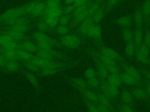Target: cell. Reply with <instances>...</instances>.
Listing matches in <instances>:
<instances>
[{
	"mask_svg": "<svg viewBox=\"0 0 150 112\" xmlns=\"http://www.w3.org/2000/svg\"><path fill=\"white\" fill-rule=\"evenodd\" d=\"M101 52L102 54L114 61L119 60L121 58V55L117 51L110 48H104L101 50Z\"/></svg>",
	"mask_w": 150,
	"mask_h": 112,
	"instance_id": "cell-13",
	"label": "cell"
},
{
	"mask_svg": "<svg viewBox=\"0 0 150 112\" xmlns=\"http://www.w3.org/2000/svg\"><path fill=\"white\" fill-rule=\"evenodd\" d=\"M96 75V71L93 69V68H88L87 70H86L85 72H84V76L87 78V79H90L93 77H95Z\"/></svg>",
	"mask_w": 150,
	"mask_h": 112,
	"instance_id": "cell-37",
	"label": "cell"
},
{
	"mask_svg": "<svg viewBox=\"0 0 150 112\" xmlns=\"http://www.w3.org/2000/svg\"><path fill=\"white\" fill-rule=\"evenodd\" d=\"M98 111H101V112H107L110 110V108L109 107L102 105L101 104H98Z\"/></svg>",
	"mask_w": 150,
	"mask_h": 112,
	"instance_id": "cell-42",
	"label": "cell"
},
{
	"mask_svg": "<svg viewBox=\"0 0 150 112\" xmlns=\"http://www.w3.org/2000/svg\"><path fill=\"white\" fill-rule=\"evenodd\" d=\"M63 14V9L60 5L46 6L44 16V19L50 27H54L57 23L59 18Z\"/></svg>",
	"mask_w": 150,
	"mask_h": 112,
	"instance_id": "cell-2",
	"label": "cell"
},
{
	"mask_svg": "<svg viewBox=\"0 0 150 112\" xmlns=\"http://www.w3.org/2000/svg\"><path fill=\"white\" fill-rule=\"evenodd\" d=\"M122 36L124 40L127 43L132 42L133 40L134 33L128 27H124L122 31Z\"/></svg>",
	"mask_w": 150,
	"mask_h": 112,
	"instance_id": "cell-22",
	"label": "cell"
},
{
	"mask_svg": "<svg viewBox=\"0 0 150 112\" xmlns=\"http://www.w3.org/2000/svg\"><path fill=\"white\" fill-rule=\"evenodd\" d=\"M122 0H108L107 6L109 8H112V7L114 6L115 5H117Z\"/></svg>",
	"mask_w": 150,
	"mask_h": 112,
	"instance_id": "cell-41",
	"label": "cell"
},
{
	"mask_svg": "<svg viewBox=\"0 0 150 112\" xmlns=\"http://www.w3.org/2000/svg\"><path fill=\"white\" fill-rule=\"evenodd\" d=\"M71 83L73 86L76 88L77 89L83 91L86 89L87 87V82L85 80L82 78H75L71 79Z\"/></svg>",
	"mask_w": 150,
	"mask_h": 112,
	"instance_id": "cell-16",
	"label": "cell"
},
{
	"mask_svg": "<svg viewBox=\"0 0 150 112\" xmlns=\"http://www.w3.org/2000/svg\"><path fill=\"white\" fill-rule=\"evenodd\" d=\"M97 71L98 75L102 78H106L108 75V69L100 61L97 64Z\"/></svg>",
	"mask_w": 150,
	"mask_h": 112,
	"instance_id": "cell-24",
	"label": "cell"
},
{
	"mask_svg": "<svg viewBox=\"0 0 150 112\" xmlns=\"http://www.w3.org/2000/svg\"><path fill=\"white\" fill-rule=\"evenodd\" d=\"M121 99L125 103H130L133 100V95L130 92L124 90L121 93Z\"/></svg>",
	"mask_w": 150,
	"mask_h": 112,
	"instance_id": "cell-30",
	"label": "cell"
},
{
	"mask_svg": "<svg viewBox=\"0 0 150 112\" xmlns=\"http://www.w3.org/2000/svg\"><path fill=\"white\" fill-rule=\"evenodd\" d=\"M25 75L26 79L30 82V83L32 85V86L33 88H35L36 89H39L40 86V83L38 78L34 74V72L27 71L25 72Z\"/></svg>",
	"mask_w": 150,
	"mask_h": 112,
	"instance_id": "cell-12",
	"label": "cell"
},
{
	"mask_svg": "<svg viewBox=\"0 0 150 112\" xmlns=\"http://www.w3.org/2000/svg\"><path fill=\"white\" fill-rule=\"evenodd\" d=\"M19 47L32 54L36 53L37 51L39 49V47L35 42H32L31 41L26 40H23L22 41Z\"/></svg>",
	"mask_w": 150,
	"mask_h": 112,
	"instance_id": "cell-11",
	"label": "cell"
},
{
	"mask_svg": "<svg viewBox=\"0 0 150 112\" xmlns=\"http://www.w3.org/2000/svg\"><path fill=\"white\" fill-rule=\"evenodd\" d=\"M87 34L91 37L99 38L101 36V28L98 25H93L88 30Z\"/></svg>",
	"mask_w": 150,
	"mask_h": 112,
	"instance_id": "cell-21",
	"label": "cell"
},
{
	"mask_svg": "<svg viewBox=\"0 0 150 112\" xmlns=\"http://www.w3.org/2000/svg\"><path fill=\"white\" fill-rule=\"evenodd\" d=\"M120 77V79H121L122 82L125 83L126 85H134L138 81V80H137L132 76H130L126 72H124V73L121 74Z\"/></svg>",
	"mask_w": 150,
	"mask_h": 112,
	"instance_id": "cell-19",
	"label": "cell"
},
{
	"mask_svg": "<svg viewBox=\"0 0 150 112\" xmlns=\"http://www.w3.org/2000/svg\"><path fill=\"white\" fill-rule=\"evenodd\" d=\"M98 102H99V104L111 107L110 102L109 101L108 96L105 93H100L98 95Z\"/></svg>",
	"mask_w": 150,
	"mask_h": 112,
	"instance_id": "cell-29",
	"label": "cell"
},
{
	"mask_svg": "<svg viewBox=\"0 0 150 112\" xmlns=\"http://www.w3.org/2000/svg\"><path fill=\"white\" fill-rule=\"evenodd\" d=\"M64 2L66 5H71V4H73L74 0H64Z\"/></svg>",
	"mask_w": 150,
	"mask_h": 112,
	"instance_id": "cell-46",
	"label": "cell"
},
{
	"mask_svg": "<svg viewBox=\"0 0 150 112\" xmlns=\"http://www.w3.org/2000/svg\"><path fill=\"white\" fill-rule=\"evenodd\" d=\"M3 69L9 72H19L21 70V64L20 61L16 60H8L5 62Z\"/></svg>",
	"mask_w": 150,
	"mask_h": 112,
	"instance_id": "cell-10",
	"label": "cell"
},
{
	"mask_svg": "<svg viewBox=\"0 0 150 112\" xmlns=\"http://www.w3.org/2000/svg\"><path fill=\"white\" fill-rule=\"evenodd\" d=\"M107 77H108L107 78L108 83L109 85L117 88L121 85V83L122 82L120 76H118L117 74H112V75H109Z\"/></svg>",
	"mask_w": 150,
	"mask_h": 112,
	"instance_id": "cell-18",
	"label": "cell"
},
{
	"mask_svg": "<svg viewBox=\"0 0 150 112\" xmlns=\"http://www.w3.org/2000/svg\"><path fill=\"white\" fill-rule=\"evenodd\" d=\"M89 1H93V0H89Z\"/></svg>",
	"mask_w": 150,
	"mask_h": 112,
	"instance_id": "cell-48",
	"label": "cell"
},
{
	"mask_svg": "<svg viewBox=\"0 0 150 112\" xmlns=\"http://www.w3.org/2000/svg\"><path fill=\"white\" fill-rule=\"evenodd\" d=\"M76 8V6H75V5L73 4H71V5H67V6L63 9V13L64 14H70L72 12H73L75 10V9Z\"/></svg>",
	"mask_w": 150,
	"mask_h": 112,
	"instance_id": "cell-35",
	"label": "cell"
},
{
	"mask_svg": "<svg viewBox=\"0 0 150 112\" xmlns=\"http://www.w3.org/2000/svg\"><path fill=\"white\" fill-rule=\"evenodd\" d=\"M25 16L26 12L24 5L10 9L0 16V24L4 23L10 26Z\"/></svg>",
	"mask_w": 150,
	"mask_h": 112,
	"instance_id": "cell-1",
	"label": "cell"
},
{
	"mask_svg": "<svg viewBox=\"0 0 150 112\" xmlns=\"http://www.w3.org/2000/svg\"><path fill=\"white\" fill-rule=\"evenodd\" d=\"M87 107L88 110L90 111H93V112L98 111V105L96 104V103H93L88 102L87 104Z\"/></svg>",
	"mask_w": 150,
	"mask_h": 112,
	"instance_id": "cell-39",
	"label": "cell"
},
{
	"mask_svg": "<svg viewBox=\"0 0 150 112\" xmlns=\"http://www.w3.org/2000/svg\"><path fill=\"white\" fill-rule=\"evenodd\" d=\"M68 32V28L67 26L60 25L57 28V33L62 36H64Z\"/></svg>",
	"mask_w": 150,
	"mask_h": 112,
	"instance_id": "cell-36",
	"label": "cell"
},
{
	"mask_svg": "<svg viewBox=\"0 0 150 112\" xmlns=\"http://www.w3.org/2000/svg\"><path fill=\"white\" fill-rule=\"evenodd\" d=\"M121 108V110L123 112H131L134 110L133 107L130 104V103H125Z\"/></svg>",
	"mask_w": 150,
	"mask_h": 112,
	"instance_id": "cell-38",
	"label": "cell"
},
{
	"mask_svg": "<svg viewBox=\"0 0 150 112\" xmlns=\"http://www.w3.org/2000/svg\"><path fill=\"white\" fill-rule=\"evenodd\" d=\"M99 60L105 66L108 71L114 74H118V69L114 60L105 56L102 54L99 55Z\"/></svg>",
	"mask_w": 150,
	"mask_h": 112,
	"instance_id": "cell-6",
	"label": "cell"
},
{
	"mask_svg": "<svg viewBox=\"0 0 150 112\" xmlns=\"http://www.w3.org/2000/svg\"><path fill=\"white\" fill-rule=\"evenodd\" d=\"M135 52V46L132 42H128L125 46V52L127 57H131L134 55Z\"/></svg>",
	"mask_w": 150,
	"mask_h": 112,
	"instance_id": "cell-26",
	"label": "cell"
},
{
	"mask_svg": "<svg viewBox=\"0 0 150 112\" xmlns=\"http://www.w3.org/2000/svg\"><path fill=\"white\" fill-rule=\"evenodd\" d=\"M93 20L91 18H86L83 21H82V23L80 25V30L81 32L87 34L89 29L93 25Z\"/></svg>",
	"mask_w": 150,
	"mask_h": 112,
	"instance_id": "cell-17",
	"label": "cell"
},
{
	"mask_svg": "<svg viewBox=\"0 0 150 112\" xmlns=\"http://www.w3.org/2000/svg\"><path fill=\"white\" fill-rule=\"evenodd\" d=\"M125 72H126L127 74H128V75H129L130 76H132L133 78H134L135 79H136L137 80H139V73L138 72V71L134 67L132 66H129L127 65L125 67Z\"/></svg>",
	"mask_w": 150,
	"mask_h": 112,
	"instance_id": "cell-25",
	"label": "cell"
},
{
	"mask_svg": "<svg viewBox=\"0 0 150 112\" xmlns=\"http://www.w3.org/2000/svg\"><path fill=\"white\" fill-rule=\"evenodd\" d=\"M70 20V16L68 14H64L60 16L59 19L58 23L60 25H64L67 26L69 23Z\"/></svg>",
	"mask_w": 150,
	"mask_h": 112,
	"instance_id": "cell-33",
	"label": "cell"
},
{
	"mask_svg": "<svg viewBox=\"0 0 150 112\" xmlns=\"http://www.w3.org/2000/svg\"><path fill=\"white\" fill-rule=\"evenodd\" d=\"M88 3H89V1L84 5L76 7V8L75 9L74 11L73 12V13H74V17L75 20L77 22H82L86 18H87V9Z\"/></svg>",
	"mask_w": 150,
	"mask_h": 112,
	"instance_id": "cell-7",
	"label": "cell"
},
{
	"mask_svg": "<svg viewBox=\"0 0 150 112\" xmlns=\"http://www.w3.org/2000/svg\"><path fill=\"white\" fill-rule=\"evenodd\" d=\"M60 68V65L54 61H50L45 66L41 68L38 73L42 75L49 76L56 73Z\"/></svg>",
	"mask_w": 150,
	"mask_h": 112,
	"instance_id": "cell-5",
	"label": "cell"
},
{
	"mask_svg": "<svg viewBox=\"0 0 150 112\" xmlns=\"http://www.w3.org/2000/svg\"><path fill=\"white\" fill-rule=\"evenodd\" d=\"M33 38L38 47L41 49H52L54 44V41L42 32H36Z\"/></svg>",
	"mask_w": 150,
	"mask_h": 112,
	"instance_id": "cell-4",
	"label": "cell"
},
{
	"mask_svg": "<svg viewBox=\"0 0 150 112\" xmlns=\"http://www.w3.org/2000/svg\"><path fill=\"white\" fill-rule=\"evenodd\" d=\"M145 90L146 91L147 94H150V81L146 84Z\"/></svg>",
	"mask_w": 150,
	"mask_h": 112,
	"instance_id": "cell-45",
	"label": "cell"
},
{
	"mask_svg": "<svg viewBox=\"0 0 150 112\" xmlns=\"http://www.w3.org/2000/svg\"><path fill=\"white\" fill-rule=\"evenodd\" d=\"M144 44L148 48L150 47V31H148L145 34L144 37Z\"/></svg>",
	"mask_w": 150,
	"mask_h": 112,
	"instance_id": "cell-40",
	"label": "cell"
},
{
	"mask_svg": "<svg viewBox=\"0 0 150 112\" xmlns=\"http://www.w3.org/2000/svg\"><path fill=\"white\" fill-rule=\"evenodd\" d=\"M83 92V96L84 98L90 103H96L98 102V95L92 90L85 89Z\"/></svg>",
	"mask_w": 150,
	"mask_h": 112,
	"instance_id": "cell-15",
	"label": "cell"
},
{
	"mask_svg": "<svg viewBox=\"0 0 150 112\" xmlns=\"http://www.w3.org/2000/svg\"><path fill=\"white\" fill-rule=\"evenodd\" d=\"M6 62V60L5 59V58L0 54V68H4V66Z\"/></svg>",
	"mask_w": 150,
	"mask_h": 112,
	"instance_id": "cell-44",
	"label": "cell"
},
{
	"mask_svg": "<svg viewBox=\"0 0 150 112\" xmlns=\"http://www.w3.org/2000/svg\"><path fill=\"white\" fill-rule=\"evenodd\" d=\"M132 95L138 99H144L146 98L147 93L144 89L141 88H136L132 91Z\"/></svg>",
	"mask_w": 150,
	"mask_h": 112,
	"instance_id": "cell-27",
	"label": "cell"
},
{
	"mask_svg": "<svg viewBox=\"0 0 150 112\" xmlns=\"http://www.w3.org/2000/svg\"><path fill=\"white\" fill-rule=\"evenodd\" d=\"M104 13V9L101 6L93 13V15L91 16L90 18L93 20V22H98L102 19Z\"/></svg>",
	"mask_w": 150,
	"mask_h": 112,
	"instance_id": "cell-28",
	"label": "cell"
},
{
	"mask_svg": "<svg viewBox=\"0 0 150 112\" xmlns=\"http://www.w3.org/2000/svg\"><path fill=\"white\" fill-rule=\"evenodd\" d=\"M148 78L149 79V80L150 81V72L148 73Z\"/></svg>",
	"mask_w": 150,
	"mask_h": 112,
	"instance_id": "cell-47",
	"label": "cell"
},
{
	"mask_svg": "<svg viewBox=\"0 0 150 112\" xmlns=\"http://www.w3.org/2000/svg\"><path fill=\"white\" fill-rule=\"evenodd\" d=\"M142 34L140 29H137L134 33V44L137 47L142 44Z\"/></svg>",
	"mask_w": 150,
	"mask_h": 112,
	"instance_id": "cell-23",
	"label": "cell"
},
{
	"mask_svg": "<svg viewBox=\"0 0 150 112\" xmlns=\"http://www.w3.org/2000/svg\"><path fill=\"white\" fill-rule=\"evenodd\" d=\"M88 1L89 0H74V4L76 7H77L87 4Z\"/></svg>",
	"mask_w": 150,
	"mask_h": 112,
	"instance_id": "cell-43",
	"label": "cell"
},
{
	"mask_svg": "<svg viewBox=\"0 0 150 112\" xmlns=\"http://www.w3.org/2000/svg\"><path fill=\"white\" fill-rule=\"evenodd\" d=\"M87 84L92 88H97L98 85H99V81L98 79L95 76L90 79H88L87 82Z\"/></svg>",
	"mask_w": 150,
	"mask_h": 112,
	"instance_id": "cell-34",
	"label": "cell"
},
{
	"mask_svg": "<svg viewBox=\"0 0 150 112\" xmlns=\"http://www.w3.org/2000/svg\"><path fill=\"white\" fill-rule=\"evenodd\" d=\"M103 89L104 93L109 97L115 98L118 94V90L117 88L111 86L108 83L106 85H104Z\"/></svg>",
	"mask_w": 150,
	"mask_h": 112,
	"instance_id": "cell-14",
	"label": "cell"
},
{
	"mask_svg": "<svg viewBox=\"0 0 150 112\" xmlns=\"http://www.w3.org/2000/svg\"><path fill=\"white\" fill-rule=\"evenodd\" d=\"M26 15L39 18L43 15L46 9V0H33L24 5Z\"/></svg>",
	"mask_w": 150,
	"mask_h": 112,
	"instance_id": "cell-3",
	"label": "cell"
},
{
	"mask_svg": "<svg viewBox=\"0 0 150 112\" xmlns=\"http://www.w3.org/2000/svg\"><path fill=\"white\" fill-rule=\"evenodd\" d=\"M62 44L69 48H76L80 43L79 39L74 36L67 35L63 36L61 38Z\"/></svg>",
	"mask_w": 150,
	"mask_h": 112,
	"instance_id": "cell-9",
	"label": "cell"
},
{
	"mask_svg": "<svg viewBox=\"0 0 150 112\" xmlns=\"http://www.w3.org/2000/svg\"><path fill=\"white\" fill-rule=\"evenodd\" d=\"M134 19L137 25L138 26L141 25L144 21V15L142 11L139 10H137L134 13Z\"/></svg>",
	"mask_w": 150,
	"mask_h": 112,
	"instance_id": "cell-31",
	"label": "cell"
},
{
	"mask_svg": "<svg viewBox=\"0 0 150 112\" xmlns=\"http://www.w3.org/2000/svg\"><path fill=\"white\" fill-rule=\"evenodd\" d=\"M142 12L145 18L150 17V0H146L142 6Z\"/></svg>",
	"mask_w": 150,
	"mask_h": 112,
	"instance_id": "cell-32",
	"label": "cell"
},
{
	"mask_svg": "<svg viewBox=\"0 0 150 112\" xmlns=\"http://www.w3.org/2000/svg\"><path fill=\"white\" fill-rule=\"evenodd\" d=\"M117 23L121 26L128 27L132 23V18L129 15L124 16L117 20Z\"/></svg>",
	"mask_w": 150,
	"mask_h": 112,
	"instance_id": "cell-20",
	"label": "cell"
},
{
	"mask_svg": "<svg viewBox=\"0 0 150 112\" xmlns=\"http://www.w3.org/2000/svg\"><path fill=\"white\" fill-rule=\"evenodd\" d=\"M148 56L149 48L148 47L143 44L138 46L136 51V57L139 61L142 62H147L149 58Z\"/></svg>",
	"mask_w": 150,
	"mask_h": 112,
	"instance_id": "cell-8",
	"label": "cell"
}]
</instances>
